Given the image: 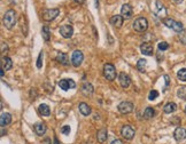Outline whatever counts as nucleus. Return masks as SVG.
I'll return each mask as SVG.
<instances>
[{"instance_id":"obj_1","label":"nucleus","mask_w":186,"mask_h":144,"mask_svg":"<svg viewBox=\"0 0 186 144\" xmlns=\"http://www.w3.org/2000/svg\"><path fill=\"white\" fill-rule=\"evenodd\" d=\"M16 13L13 9H9L7 12L5 13L4 18H2V22H4V25L6 29L8 30H12L14 28V25L16 24Z\"/></svg>"},{"instance_id":"obj_2","label":"nucleus","mask_w":186,"mask_h":144,"mask_svg":"<svg viewBox=\"0 0 186 144\" xmlns=\"http://www.w3.org/2000/svg\"><path fill=\"white\" fill-rule=\"evenodd\" d=\"M162 23L164 24L166 26H168L169 29H172L174 31H176V32H180L184 30V25H183L180 22H177V21H175V20H172V18H163L162 20Z\"/></svg>"},{"instance_id":"obj_3","label":"nucleus","mask_w":186,"mask_h":144,"mask_svg":"<svg viewBox=\"0 0 186 144\" xmlns=\"http://www.w3.org/2000/svg\"><path fill=\"white\" fill-rule=\"evenodd\" d=\"M133 29L138 32H145L148 29V21L145 17H138L133 22Z\"/></svg>"},{"instance_id":"obj_4","label":"nucleus","mask_w":186,"mask_h":144,"mask_svg":"<svg viewBox=\"0 0 186 144\" xmlns=\"http://www.w3.org/2000/svg\"><path fill=\"white\" fill-rule=\"evenodd\" d=\"M104 76H105L106 79L109 80V81H113L116 78V69H115L113 64H105V66H104Z\"/></svg>"},{"instance_id":"obj_5","label":"nucleus","mask_w":186,"mask_h":144,"mask_svg":"<svg viewBox=\"0 0 186 144\" xmlns=\"http://www.w3.org/2000/svg\"><path fill=\"white\" fill-rule=\"evenodd\" d=\"M60 14V9L57 8H52V9H45L43 12V18L46 22H51V21L55 20V17H57Z\"/></svg>"},{"instance_id":"obj_6","label":"nucleus","mask_w":186,"mask_h":144,"mask_svg":"<svg viewBox=\"0 0 186 144\" xmlns=\"http://www.w3.org/2000/svg\"><path fill=\"white\" fill-rule=\"evenodd\" d=\"M83 60H84V55H83V53L81 50H75L73 53V55H71V63L75 68H78L82 63H83Z\"/></svg>"},{"instance_id":"obj_7","label":"nucleus","mask_w":186,"mask_h":144,"mask_svg":"<svg viewBox=\"0 0 186 144\" xmlns=\"http://www.w3.org/2000/svg\"><path fill=\"white\" fill-rule=\"evenodd\" d=\"M117 109L122 114H128V113L132 112V110H133V104L131 103V102L124 101V102H121V103L118 104Z\"/></svg>"},{"instance_id":"obj_8","label":"nucleus","mask_w":186,"mask_h":144,"mask_svg":"<svg viewBox=\"0 0 186 144\" xmlns=\"http://www.w3.org/2000/svg\"><path fill=\"white\" fill-rule=\"evenodd\" d=\"M121 134L125 140L130 141L134 137V129L131 126H129V125H125V126H123V128H122Z\"/></svg>"},{"instance_id":"obj_9","label":"nucleus","mask_w":186,"mask_h":144,"mask_svg":"<svg viewBox=\"0 0 186 144\" xmlns=\"http://www.w3.org/2000/svg\"><path fill=\"white\" fill-rule=\"evenodd\" d=\"M132 14H133V9L130 6L129 4H124L121 8V15L123 16V18H126L129 20L132 17Z\"/></svg>"},{"instance_id":"obj_10","label":"nucleus","mask_w":186,"mask_h":144,"mask_svg":"<svg viewBox=\"0 0 186 144\" xmlns=\"http://www.w3.org/2000/svg\"><path fill=\"white\" fill-rule=\"evenodd\" d=\"M59 86L62 90H68L69 88H75L76 84L73 79H62L59 81Z\"/></svg>"},{"instance_id":"obj_11","label":"nucleus","mask_w":186,"mask_h":144,"mask_svg":"<svg viewBox=\"0 0 186 144\" xmlns=\"http://www.w3.org/2000/svg\"><path fill=\"white\" fill-rule=\"evenodd\" d=\"M174 136L177 142H182L186 138V129L183 127H177L174 133Z\"/></svg>"},{"instance_id":"obj_12","label":"nucleus","mask_w":186,"mask_h":144,"mask_svg":"<svg viewBox=\"0 0 186 144\" xmlns=\"http://www.w3.org/2000/svg\"><path fill=\"white\" fill-rule=\"evenodd\" d=\"M73 33H74V28L71 25H63V26L60 28V34L63 38H66V39L70 38V37L73 36Z\"/></svg>"},{"instance_id":"obj_13","label":"nucleus","mask_w":186,"mask_h":144,"mask_svg":"<svg viewBox=\"0 0 186 144\" xmlns=\"http://www.w3.org/2000/svg\"><path fill=\"white\" fill-rule=\"evenodd\" d=\"M118 79H120V84H121L122 88H128L130 86V84H131L130 77L126 73H124V72L120 73V78Z\"/></svg>"},{"instance_id":"obj_14","label":"nucleus","mask_w":186,"mask_h":144,"mask_svg":"<svg viewBox=\"0 0 186 144\" xmlns=\"http://www.w3.org/2000/svg\"><path fill=\"white\" fill-rule=\"evenodd\" d=\"M93 92H94V88H93V86L90 84V82H85V84L82 86V94L84 96H86V97L92 95Z\"/></svg>"},{"instance_id":"obj_15","label":"nucleus","mask_w":186,"mask_h":144,"mask_svg":"<svg viewBox=\"0 0 186 144\" xmlns=\"http://www.w3.org/2000/svg\"><path fill=\"white\" fill-rule=\"evenodd\" d=\"M123 16L122 15H114L113 17H110V24L115 26V28H121L123 24Z\"/></svg>"},{"instance_id":"obj_16","label":"nucleus","mask_w":186,"mask_h":144,"mask_svg":"<svg viewBox=\"0 0 186 144\" xmlns=\"http://www.w3.org/2000/svg\"><path fill=\"white\" fill-rule=\"evenodd\" d=\"M140 50H142V54H145V55L147 56L153 55V52H154L153 46L150 44H148V42H144V44L140 46Z\"/></svg>"},{"instance_id":"obj_17","label":"nucleus","mask_w":186,"mask_h":144,"mask_svg":"<svg viewBox=\"0 0 186 144\" xmlns=\"http://www.w3.org/2000/svg\"><path fill=\"white\" fill-rule=\"evenodd\" d=\"M12 122V116L11 113H2L1 114V118H0V124H1V127H5Z\"/></svg>"},{"instance_id":"obj_18","label":"nucleus","mask_w":186,"mask_h":144,"mask_svg":"<svg viewBox=\"0 0 186 144\" xmlns=\"http://www.w3.org/2000/svg\"><path fill=\"white\" fill-rule=\"evenodd\" d=\"M57 61L60 64H62V65H68V64H69L68 55H67V54H65V53H59V54H57Z\"/></svg>"},{"instance_id":"obj_19","label":"nucleus","mask_w":186,"mask_h":144,"mask_svg":"<svg viewBox=\"0 0 186 144\" xmlns=\"http://www.w3.org/2000/svg\"><path fill=\"white\" fill-rule=\"evenodd\" d=\"M177 110V104L174 103V102H169V103H167L164 105V108H163V111L164 113H172Z\"/></svg>"},{"instance_id":"obj_20","label":"nucleus","mask_w":186,"mask_h":144,"mask_svg":"<svg viewBox=\"0 0 186 144\" xmlns=\"http://www.w3.org/2000/svg\"><path fill=\"white\" fill-rule=\"evenodd\" d=\"M1 62H2V63H1V66H2V69H4V70H9V69H12L13 61L11 60L9 57H7V56L5 57V56H4V57L1 58Z\"/></svg>"},{"instance_id":"obj_21","label":"nucleus","mask_w":186,"mask_h":144,"mask_svg":"<svg viewBox=\"0 0 186 144\" xmlns=\"http://www.w3.org/2000/svg\"><path fill=\"white\" fill-rule=\"evenodd\" d=\"M35 132H36L37 135L43 136L46 133V126L43 122H39V124L35 125Z\"/></svg>"},{"instance_id":"obj_22","label":"nucleus","mask_w":186,"mask_h":144,"mask_svg":"<svg viewBox=\"0 0 186 144\" xmlns=\"http://www.w3.org/2000/svg\"><path fill=\"white\" fill-rule=\"evenodd\" d=\"M97 138H98V142H100V143H104L106 140H107V129L106 128H102L100 129L97 134Z\"/></svg>"},{"instance_id":"obj_23","label":"nucleus","mask_w":186,"mask_h":144,"mask_svg":"<svg viewBox=\"0 0 186 144\" xmlns=\"http://www.w3.org/2000/svg\"><path fill=\"white\" fill-rule=\"evenodd\" d=\"M38 111H39V113H40L41 116H49V113H51L49 106L47 104H40L39 108H38Z\"/></svg>"},{"instance_id":"obj_24","label":"nucleus","mask_w":186,"mask_h":144,"mask_svg":"<svg viewBox=\"0 0 186 144\" xmlns=\"http://www.w3.org/2000/svg\"><path fill=\"white\" fill-rule=\"evenodd\" d=\"M79 112L83 116H89L91 113V108L86 103H81L79 104Z\"/></svg>"},{"instance_id":"obj_25","label":"nucleus","mask_w":186,"mask_h":144,"mask_svg":"<svg viewBox=\"0 0 186 144\" xmlns=\"http://www.w3.org/2000/svg\"><path fill=\"white\" fill-rule=\"evenodd\" d=\"M177 96L180 100L186 101V86H182V87L178 88L177 90Z\"/></svg>"},{"instance_id":"obj_26","label":"nucleus","mask_w":186,"mask_h":144,"mask_svg":"<svg viewBox=\"0 0 186 144\" xmlns=\"http://www.w3.org/2000/svg\"><path fill=\"white\" fill-rule=\"evenodd\" d=\"M154 114H155V111H154L153 108H147L144 112V118L145 119H150V118H153Z\"/></svg>"},{"instance_id":"obj_27","label":"nucleus","mask_w":186,"mask_h":144,"mask_svg":"<svg viewBox=\"0 0 186 144\" xmlns=\"http://www.w3.org/2000/svg\"><path fill=\"white\" fill-rule=\"evenodd\" d=\"M41 33H43V38H44L45 41H49V38H51V34H49V26H43V30H41Z\"/></svg>"},{"instance_id":"obj_28","label":"nucleus","mask_w":186,"mask_h":144,"mask_svg":"<svg viewBox=\"0 0 186 144\" xmlns=\"http://www.w3.org/2000/svg\"><path fill=\"white\" fill-rule=\"evenodd\" d=\"M137 69L139 70L140 72H145V69H146V60L144 58H140V60L138 61L137 63Z\"/></svg>"},{"instance_id":"obj_29","label":"nucleus","mask_w":186,"mask_h":144,"mask_svg":"<svg viewBox=\"0 0 186 144\" xmlns=\"http://www.w3.org/2000/svg\"><path fill=\"white\" fill-rule=\"evenodd\" d=\"M177 78L180 81H186V69H180L177 72Z\"/></svg>"},{"instance_id":"obj_30","label":"nucleus","mask_w":186,"mask_h":144,"mask_svg":"<svg viewBox=\"0 0 186 144\" xmlns=\"http://www.w3.org/2000/svg\"><path fill=\"white\" fill-rule=\"evenodd\" d=\"M158 97H159V92H158V90H155V89L150 90V95H148V100L153 101V100H155V98H158Z\"/></svg>"},{"instance_id":"obj_31","label":"nucleus","mask_w":186,"mask_h":144,"mask_svg":"<svg viewBox=\"0 0 186 144\" xmlns=\"http://www.w3.org/2000/svg\"><path fill=\"white\" fill-rule=\"evenodd\" d=\"M43 55H44V53H43V50H41V52L39 53L38 60H37V68L38 69H40L41 66H43Z\"/></svg>"},{"instance_id":"obj_32","label":"nucleus","mask_w":186,"mask_h":144,"mask_svg":"<svg viewBox=\"0 0 186 144\" xmlns=\"http://www.w3.org/2000/svg\"><path fill=\"white\" fill-rule=\"evenodd\" d=\"M179 39L182 41L183 44L186 45V29H184L182 32H180V34H179Z\"/></svg>"},{"instance_id":"obj_33","label":"nucleus","mask_w":186,"mask_h":144,"mask_svg":"<svg viewBox=\"0 0 186 144\" xmlns=\"http://www.w3.org/2000/svg\"><path fill=\"white\" fill-rule=\"evenodd\" d=\"M168 48H169V45H168V42H166V41H162V42L159 44V49H160V50H167Z\"/></svg>"},{"instance_id":"obj_34","label":"nucleus","mask_w":186,"mask_h":144,"mask_svg":"<svg viewBox=\"0 0 186 144\" xmlns=\"http://www.w3.org/2000/svg\"><path fill=\"white\" fill-rule=\"evenodd\" d=\"M61 133L65 134V135H69L70 134V126H68V125L63 126V127L61 128Z\"/></svg>"},{"instance_id":"obj_35","label":"nucleus","mask_w":186,"mask_h":144,"mask_svg":"<svg viewBox=\"0 0 186 144\" xmlns=\"http://www.w3.org/2000/svg\"><path fill=\"white\" fill-rule=\"evenodd\" d=\"M7 52H8V46H7V44L1 42V53H2V55H5Z\"/></svg>"},{"instance_id":"obj_36","label":"nucleus","mask_w":186,"mask_h":144,"mask_svg":"<svg viewBox=\"0 0 186 144\" xmlns=\"http://www.w3.org/2000/svg\"><path fill=\"white\" fill-rule=\"evenodd\" d=\"M30 96H31V97H36L37 96L36 89H31V92H30Z\"/></svg>"},{"instance_id":"obj_37","label":"nucleus","mask_w":186,"mask_h":144,"mask_svg":"<svg viewBox=\"0 0 186 144\" xmlns=\"http://www.w3.org/2000/svg\"><path fill=\"white\" fill-rule=\"evenodd\" d=\"M43 144H52V142H51V140H49V137H46V138L43 141Z\"/></svg>"},{"instance_id":"obj_38","label":"nucleus","mask_w":186,"mask_h":144,"mask_svg":"<svg viewBox=\"0 0 186 144\" xmlns=\"http://www.w3.org/2000/svg\"><path fill=\"white\" fill-rule=\"evenodd\" d=\"M112 144H123V142H122L121 140H114L113 142H112Z\"/></svg>"},{"instance_id":"obj_39","label":"nucleus","mask_w":186,"mask_h":144,"mask_svg":"<svg viewBox=\"0 0 186 144\" xmlns=\"http://www.w3.org/2000/svg\"><path fill=\"white\" fill-rule=\"evenodd\" d=\"M172 1H174L175 4H182L184 0H172Z\"/></svg>"},{"instance_id":"obj_40","label":"nucleus","mask_w":186,"mask_h":144,"mask_svg":"<svg viewBox=\"0 0 186 144\" xmlns=\"http://www.w3.org/2000/svg\"><path fill=\"white\" fill-rule=\"evenodd\" d=\"M75 1H76L77 4H83L84 2V0H75Z\"/></svg>"},{"instance_id":"obj_41","label":"nucleus","mask_w":186,"mask_h":144,"mask_svg":"<svg viewBox=\"0 0 186 144\" xmlns=\"http://www.w3.org/2000/svg\"><path fill=\"white\" fill-rule=\"evenodd\" d=\"M54 144H60V143H59V141H57V137H55V138H54Z\"/></svg>"},{"instance_id":"obj_42","label":"nucleus","mask_w":186,"mask_h":144,"mask_svg":"<svg viewBox=\"0 0 186 144\" xmlns=\"http://www.w3.org/2000/svg\"><path fill=\"white\" fill-rule=\"evenodd\" d=\"M185 113H186V106H185Z\"/></svg>"}]
</instances>
